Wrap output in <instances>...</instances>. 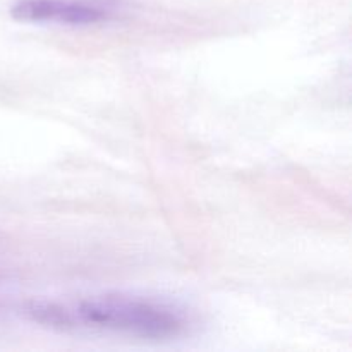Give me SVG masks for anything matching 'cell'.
Wrapping results in <instances>:
<instances>
[{
	"mask_svg": "<svg viewBox=\"0 0 352 352\" xmlns=\"http://www.w3.org/2000/svg\"><path fill=\"white\" fill-rule=\"evenodd\" d=\"M28 316L57 330H102L143 339H174L189 320L175 306L133 296H100L79 301H34Z\"/></svg>",
	"mask_w": 352,
	"mask_h": 352,
	"instance_id": "1",
	"label": "cell"
},
{
	"mask_svg": "<svg viewBox=\"0 0 352 352\" xmlns=\"http://www.w3.org/2000/svg\"><path fill=\"white\" fill-rule=\"evenodd\" d=\"M110 0H17L12 17L26 23H54L67 26H89L110 19Z\"/></svg>",
	"mask_w": 352,
	"mask_h": 352,
	"instance_id": "2",
	"label": "cell"
}]
</instances>
